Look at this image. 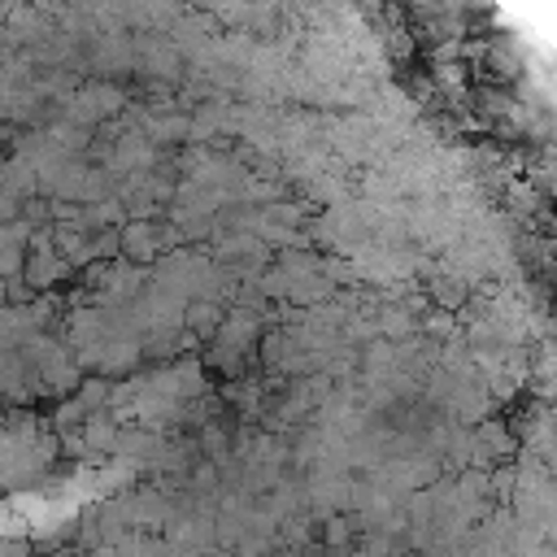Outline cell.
Here are the masks:
<instances>
[{
	"instance_id": "6da1fadb",
	"label": "cell",
	"mask_w": 557,
	"mask_h": 557,
	"mask_svg": "<svg viewBox=\"0 0 557 557\" xmlns=\"http://www.w3.org/2000/svg\"><path fill=\"white\" fill-rule=\"evenodd\" d=\"M165 244H161V231L152 226V222H131L126 231H122V252L126 257H135V261H148V257H157Z\"/></svg>"
}]
</instances>
